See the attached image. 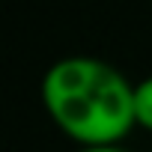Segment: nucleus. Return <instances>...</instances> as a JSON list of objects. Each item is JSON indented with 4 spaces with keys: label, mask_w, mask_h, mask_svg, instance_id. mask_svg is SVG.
I'll list each match as a JSON object with an SVG mask.
<instances>
[{
    "label": "nucleus",
    "mask_w": 152,
    "mask_h": 152,
    "mask_svg": "<svg viewBox=\"0 0 152 152\" xmlns=\"http://www.w3.org/2000/svg\"><path fill=\"white\" fill-rule=\"evenodd\" d=\"M51 119L81 146L119 143L134 122V87L113 66L93 57H66L42 78Z\"/></svg>",
    "instance_id": "1"
},
{
    "label": "nucleus",
    "mask_w": 152,
    "mask_h": 152,
    "mask_svg": "<svg viewBox=\"0 0 152 152\" xmlns=\"http://www.w3.org/2000/svg\"><path fill=\"white\" fill-rule=\"evenodd\" d=\"M134 122L152 131V75L134 84Z\"/></svg>",
    "instance_id": "2"
},
{
    "label": "nucleus",
    "mask_w": 152,
    "mask_h": 152,
    "mask_svg": "<svg viewBox=\"0 0 152 152\" xmlns=\"http://www.w3.org/2000/svg\"><path fill=\"white\" fill-rule=\"evenodd\" d=\"M78 152H125L119 143H110V146H81Z\"/></svg>",
    "instance_id": "3"
}]
</instances>
